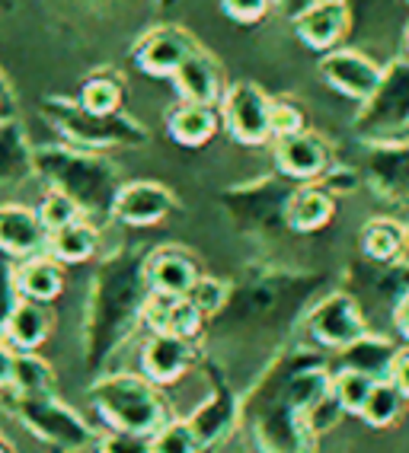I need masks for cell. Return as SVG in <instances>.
<instances>
[{
	"instance_id": "cell-6",
	"label": "cell",
	"mask_w": 409,
	"mask_h": 453,
	"mask_svg": "<svg viewBox=\"0 0 409 453\" xmlns=\"http://www.w3.org/2000/svg\"><path fill=\"white\" fill-rule=\"evenodd\" d=\"M87 399L112 431L157 434L173 418L160 389L141 373H103L93 380Z\"/></svg>"
},
{
	"instance_id": "cell-26",
	"label": "cell",
	"mask_w": 409,
	"mask_h": 453,
	"mask_svg": "<svg viewBox=\"0 0 409 453\" xmlns=\"http://www.w3.org/2000/svg\"><path fill=\"white\" fill-rule=\"evenodd\" d=\"M359 250L371 265H393L406 256V224L397 218H371L359 234Z\"/></svg>"
},
{
	"instance_id": "cell-31",
	"label": "cell",
	"mask_w": 409,
	"mask_h": 453,
	"mask_svg": "<svg viewBox=\"0 0 409 453\" xmlns=\"http://www.w3.org/2000/svg\"><path fill=\"white\" fill-rule=\"evenodd\" d=\"M17 288L19 297L33 303H51L65 291V268L58 265L51 256H35L17 265Z\"/></svg>"
},
{
	"instance_id": "cell-50",
	"label": "cell",
	"mask_w": 409,
	"mask_h": 453,
	"mask_svg": "<svg viewBox=\"0 0 409 453\" xmlns=\"http://www.w3.org/2000/svg\"><path fill=\"white\" fill-rule=\"evenodd\" d=\"M13 4H17V0H0V13H7V10H13Z\"/></svg>"
},
{
	"instance_id": "cell-14",
	"label": "cell",
	"mask_w": 409,
	"mask_h": 453,
	"mask_svg": "<svg viewBox=\"0 0 409 453\" xmlns=\"http://www.w3.org/2000/svg\"><path fill=\"white\" fill-rule=\"evenodd\" d=\"M317 71L333 93H339V96L349 99V103L361 105V103H368V96L377 89V83H381L384 65H377L374 58L365 55V51L345 49L343 45V49H336L320 58Z\"/></svg>"
},
{
	"instance_id": "cell-21",
	"label": "cell",
	"mask_w": 409,
	"mask_h": 453,
	"mask_svg": "<svg viewBox=\"0 0 409 453\" xmlns=\"http://www.w3.org/2000/svg\"><path fill=\"white\" fill-rule=\"evenodd\" d=\"M173 87H176L180 103L204 105V109H218L224 93H228V81H224L218 58L202 45L182 61V67L173 77Z\"/></svg>"
},
{
	"instance_id": "cell-18",
	"label": "cell",
	"mask_w": 409,
	"mask_h": 453,
	"mask_svg": "<svg viewBox=\"0 0 409 453\" xmlns=\"http://www.w3.org/2000/svg\"><path fill=\"white\" fill-rule=\"evenodd\" d=\"M272 160H275V173L279 179H288L295 186H313L327 176V170L333 166V150L317 131H304L295 138L275 141L272 147Z\"/></svg>"
},
{
	"instance_id": "cell-7",
	"label": "cell",
	"mask_w": 409,
	"mask_h": 453,
	"mask_svg": "<svg viewBox=\"0 0 409 453\" xmlns=\"http://www.w3.org/2000/svg\"><path fill=\"white\" fill-rule=\"evenodd\" d=\"M352 131L365 147L409 141V61L403 55L384 65L377 89L359 105Z\"/></svg>"
},
{
	"instance_id": "cell-37",
	"label": "cell",
	"mask_w": 409,
	"mask_h": 453,
	"mask_svg": "<svg viewBox=\"0 0 409 453\" xmlns=\"http://www.w3.org/2000/svg\"><path fill=\"white\" fill-rule=\"evenodd\" d=\"M189 300L196 303V310L208 319V323H214V319L224 313V307H228L230 281L214 278V275H202L196 281V288H192V294H189Z\"/></svg>"
},
{
	"instance_id": "cell-45",
	"label": "cell",
	"mask_w": 409,
	"mask_h": 453,
	"mask_svg": "<svg viewBox=\"0 0 409 453\" xmlns=\"http://www.w3.org/2000/svg\"><path fill=\"white\" fill-rule=\"evenodd\" d=\"M7 119H17V93L10 87L7 73L0 71V122H7Z\"/></svg>"
},
{
	"instance_id": "cell-39",
	"label": "cell",
	"mask_w": 409,
	"mask_h": 453,
	"mask_svg": "<svg viewBox=\"0 0 409 453\" xmlns=\"http://www.w3.org/2000/svg\"><path fill=\"white\" fill-rule=\"evenodd\" d=\"M154 453H202V444L192 434L189 421L173 415L164 428L154 434Z\"/></svg>"
},
{
	"instance_id": "cell-38",
	"label": "cell",
	"mask_w": 409,
	"mask_h": 453,
	"mask_svg": "<svg viewBox=\"0 0 409 453\" xmlns=\"http://www.w3.org/2000/svg\"><path fill=\"white\" fill-rule=\"evenodd\" d=\"M35 214H39L42 226H45V234H58V230H65V226L77 224V220H87L71 198H65L61 192H51V188L42 195Z\"/></svg>"
},
{
	"instance_id": "cell-1",
	"label": "cell",
	"mask_w": 409,
	"mask_h": 453,
	"mask_svg": "<svg viewBox=\"0 0 409 453\" xmlns=\"http://www.w3.org/2000/svg\"><path fill=\"white\" fill-rule=\"evenodd\" d=\"M333 389V367L323 355L304 345L275 351L240 399V421L259 453H311L304 415Z\"/></svg>"
},
{
	"instance_id": "cell-30",
	"label": "cell",
	"mask_w": 409,
	"mask_h": 453,
	"mask_svg": "<svg viewBox=\"0 0 409 453\" xmlns=\"http://www.w3.org/2000/svg\"><path fill=\"white\" fill-rule=\"evenodd\" d=\"M103 243V234H99V224L93 220H77V224L49 234V250L45 256L58 262V265H81V262H90L99 252Z\"/></svg>"
},
{
	"instance_id": "cell-3",
	"label": "cell",
	"mask_w": 409,
	"mask_h": 453,
	"mask_svg": "<svg viewBox=\"0 0 409 453\" xmlns=\"http://www.w3.org/2000/svg\"><path fill=\"white\" fill-rule=\"evenodd\" d=\"M144 256L138 250H115L93 272L87 310H83V365L99 373L135 339L144 323L148 281Z\"/></svg>"
},
{
	"instance_id": "cell-9",
	"label": "cell",
	"mask_w": 409,
	"mask_h": 453,
	"mask_svg": "<svg viewBox=\"0 0 409 453\" xmlns=\"http://www.w3.org/2000/svg\"><path fill=\"white\" fill-rule=\"evenodd\" d=\"M301 329L317 349L343 351L368 332V319L352 291H329L307 310Z\"/></svg>"
},
{
	"instance_id": "cell-4",
	"label": "cell",
	"mask_w": 409,
	"mask_h": 453,
	"mask_svg": "<svg viewBox=\"0 0 409 453\" xmlns=\"http://www.w3.org/2000/svg\"><path fill=\"white\" fill-rule=\"evenodd\" d=\"M35 176L81 208L93 224L112 220V204L122 192V176L109 157L93 150H77L71 144L35 147Z\"/></svg>"
},
{
	"instance_id": "cell-8",
	"label": "cell",
	"mask_w": 409,
	"mask_h": 453,
	"mask_svg": "<svg viewBox=\"0 0 409 453\" xmlns=\"http://www.w3.org/2000/svg\"><path fill=\"white\" fill-rule=\"evenodd\" d=\"M13 415L35 441L58 453H83L96 441L93 428L81 412H74L58 396L45 399H13Z\"/></svg>"
},
{
	"instance_id": "cell-52",
	"label": "cell",
	"mask_w": 409,
	"mask_h": 453,
	"mask_svg": "<svg viewBox=\"0 0 409 453\" xmlns=\"http://www.w3.org/2000/svg\"><path fill=\"white\" fill-rule=\"evenodd\" d=\"M0 453H10V450H7V447H4V444H0Z\"/></svg>"
},
{
	"instance_id": "cell-40",
	"label": "cell",
	"mask_w": 409,
	"mask_h": 453,
	"mask_svg": "<svg viewBox=\"0 0 409 453\" xmlns=\"http://www.w3.org/2000/svg\"><path fill=\"white\" fill-rule=\"evenodd\" d=\"M343 405L336 403V396H333V389H329L327 396L320 399V403H313L311 405V412L304 415V425H307V434L313 437V441H320L323 434H329V431L343 421Z\"/></svg>"
},
{
	"instance_id": "cell-15",
	"label": "cell",
	"mask_w": 409,
	"mask_h": 453,
	"mask_svg": "<svg viewBox=\"0 0 409 453\" xmlns=\"http://www.w3.org/2000/svg\"><path fill=\"white\" fill-rule=\"evenodd\" d=\"M291 188H279L272 179H262L256 186L246 188H234L228 192V204H230V218L240 230L253 236L272 234V230H288L285 226V202Z\"/></svg>"
},
{
	"instance_id": "cell-42",
	"label": "cell",
	"mask_w": 409,
	"mask_h": 453,
	"mask_svg": "<svg viewBox=\"0 0 409 453\" xmlns=\"http://www.w3.org/2000/svg\"><path fill=\"white\" fill-rule=\"evenodd\" d=\"M221 13L237 26H259L266 23L275 4L272 0H218Z\"/></svg>"
},
{
	"instance_id": "cell-47",
	"label": "cell",
	"mask_w": 409,
	"mask_h": 453,
	"mask_svg": "<svg viewBox=\"0 0 409 453\" xmlns=\"http://www.w3.org/2000/svg\"><path fill=\"white\" fill-rule=\"evenodd\" d=\"M10 373H13V351L0 342V389L10 387Z\"/></svg>"
},
{
	"instance_id": "cell-19",
	"label": "cell",
	"mask_w": 409,
	"mask_h": 453,
	"mask_svg": "<svg viewBox=\"0 0 409 453\" xmlns=\"http://www.w3.org/2000/svg\"><path fill=\"white\" fill-rule=\"evenodd\" d=\"M198 278H202V268H198L196 256L182 246H157L144 256V281L154 297H189Z\"/></svg>"
},
{
	"instance_id": "cell-36",
	"label": "cell",
	"mask_w": 409,
	"mask_h": 453,
	"mask_svg": "<svg viewBox=\"0 0 409 453\" xmlns=\"http://www.w3.org/2000/svg\"><path fill=\"white\" fill-rule=\"evenodd\" d=\"M269 128H272V141H285V138H295V134H304V131H311L307 128V112L288 96H272Z\"/></svg>"
},
{
	"instance_id": "cell-35",
	"label": "cell",
	"mask_w": 409,
	"mask_h": 453,
	"mask_svg": "<svg viewBox=\"0 0 409 453\" xmlns=\"http://www.w3.org/2000/svg\"><path fill=\"white\" fill-rule=\"evenodd\" d=\"M371 389H374V380L368 377H361L355 371H343V367H336L333 371V396L336 403L343 405L345 415H361L365 403H368Z\"/></svg>"
},
{
	"instance_id": "cell-22",
	"label": "cell",
	"mask_w": 409,
	"mask_h": 453,
	"mask_svg": "<svg viewBox=\"0 0 409 453\" xmlns=\"http://www.w3.org/2000/svg\"><path fill=\"white\" fill-rule=\"evenodd\" d=\"M49 250V234L42 226L35 208L26 204H0V256L19 262L45 256Z\"/></svg>"
},
{
	"instance_id": "cell-12",
	"label": "cell",
	"mask_w": 409,
	"mask_h": 453,
	"mask_svg": "<svg viewBox=\"0 0 409 453\" xmlns=\"http://www.w3.org/2000/svg\"><path fill=\"white\" fill-rule=\"evenodd\" d=\"M196 49H198V39L189 29H182L176 23H164L148 29V33L135 42L131 61H135V67L141 73H148V77L173 81L176 71L182 67V61Z\"/></svg>"
},
{
	"instance_id": "cell-17",
	"label": "cell",
	"mask_w": 409,
	"mask_h": 453,
	"mask_svg": "<svg viewBox=\"0 0 409 453\" xmlns=\"http://www.w3.org/2000/svg\"><path fill=\"white\" fill-rule=\"evenodd\" d=\"M297 42L304 49L317 51L320 58L343 49V42L352 33V10L345 0H313L291 19Z\"/></svg>"
},
{
	"instance_id": "cell-24",
	"label": "cell",
	"mask_w": 409,
	"mask_h": 453,
	"mask_svg": "<svg viewBox=\"0 0 409 453\" xmlns=\"http://www.w3.org/2000/svg\"><path fill=\"white\" fill-rule=\"evenodd\" d=\"M144 326L150 332H164V335H176L182 342H198L208 329V319L196 310V303L189 297L182 300H166V297H148L144 307Z\"/></svg>"
},
{
	"instance_id": "cell-28",
	"label": "cell",
	"mask_w": 409,
	"mask_h": 453,
	"mask_svg": "<svg viewBox=\"0 0 409 453\" xmlns=\"http://www.w3.org/2000/svg\"><path fill=\"white\" fill-rule=\"evenodd\" d=\"M221 128V115L218 109H204V105L176 103L166 112V134L182 147H204Z\"/></svg>"
},
{
	"instance_id": "cell-29",
	"label": "cell",
	"mask_w": 409,
	"mask_h": 453,
	"mask_svg": "<svg viewBox=\"0 0 409 453\" xmlns=\"http://www.w3.org/2000/svg\"><path fill=\"white\" fill-rule=\"evenodd\" d=\"M51 332V313L45 303H33V300H19V307L13 310L4 332V345L10 351H35L42 342L49 339Z\"/></svg>"
},
{
	"instance_id": "cell-44",
	"label": "cell",
	"mask_w": 409,
	"mask_h": 453,
	"mask_svg": "<svg viewBox=\"0 0 409 453\" xmlns=\"http://www.w3.org/2000/svg\"><path fill=\"white\" fill-rule=\"evenodd\" d=\"M390 383L397 387V393L409 403V349H400V355H397V361H393Z\"/></svg>"
},
{
	"instance_id": "cell-13",
	"label": "cell",
	"mask_w": 409,
	"mask_h": 453,
	"mask_svg": "<svg viewBox=\"0 0 409 453\" xmlns=\"http://www.w3.org/2000/svg\"><path fill=\"white\" fill-rule=\"evenodd\" d=\"M361 182L390 208H409V141L371 144L361 160Z\"/></svg>"
},
{
	"instance_id": "cell-10",
	"label": "cell",
	"mask_w": 409,
	"mask_h": 453,
	"mask_svg": "<svg viewBox=\"0 0 409 453\" xmlns=\"http://www.w3.org/2000/svg\"><path fill=\"white\" fill-rule=\"evenodd\" d=\"M198 371L204 373V383H208V396L204 403L196 405V412L189 415V428L198 437L202 450H212L237 428L240 421V396L230 387V377L214 357H202L198 361Z\"/></svg>"
},
{
	"instance_id": "cell-34",
	"label": "cell",
	"mask_w": 409,
	"mask_h": 453,
	"mask_svg": "<svg viewBox=\"0 0 409 453\" xmlns=\"http://www.w3.org/2000/svg\"><path fill=\"white\" fill-rule=\"evenodd\" d=\"M403 403H406V399L397 393V387H393L390 380L374 383V389H371V396H368V403H365V409H361L359 418L365 421L368 428H390L393 421L400 418Z\"/></svg>"
},
{
	"instance_id": "cell-49",
	"label": "cell",
	"mask_w": 409,
	"mask_h": 453,
	"mask_svg": "<svg viewBox=\"0 0 409 453\" xmlns=\"http://www.w3.org/2000/svg\"><path fill=\"white\" fill-rule=\"evenodd\" d=\"M403 58L409 61V19H406V26H403Z\"/></svg>"
},
{
	"instance_id": "cell-48",
	"label": "cell",
	"mask_w": 409,
	"mask_h": 453,
	"mask_svg": "<svg viewBox=\"0 0 409 453\" xmlns=\"http://www.w3.org/2000/svg\"><path fill=\"white\" fill-rule=\"evenodd\" d=\"M275 4V10H279L282 17H288V19H295L297 13H301L304 7H311L313 0H272Z\"/></svg>"
},
{
	"instance_id": "cell-20",
	"label": "cell",
	"mask_w": 409,
	"mask_h": 453,
	"mask_svg": "<svg viewBox=\"0 0 409 453\" xmlns=\"http://www.w3.org/2000/svg\"><path fill=\"white\" fill-rule=\"evenodd\" d=\"M198 361L202 355L196 342H182L164 332H150L148 342L141 345V377L154 383L157 389L180 383L192 367H198Z\"/></svg>"
},
{
	"instance_id": "cell-2",
	"label": "cell",
	"mask_w": 409,
	"mask_h": 453,
	"mask_svg": "<svg viewBox=\"0 0 409 453\" xmlns=\"http://www.w3.org/2000/svg\"><path fill=\"white\" fill-rule=\"evenodd\" d=\"M320 297V278L288 268H259L243 281L230 284L228 307L214 323H208V329L246 349L269 345L282 351L285 335L304 323L307 310Z\"/></svg>"
},
{
	"instance_id": "cell-32",
	"label": "cell",
	"mask_w": 409,
	"mask_h": 453,
	"mask_svg": "<svg viewBox=\"0 0 409 453\" xmlns=\"http://www.w3.org/2000/svg\"><path fill=\"white\" fill-rule=\"evenodd\" d=\"M7 389H13V399L55 396V371L35 351H19V355L13 351V373Z\"/></svg>"
},
{
	"instance_id": "cell-23",
	"label": "cell",
	"mask_w": 409,
	"mask_h": 453,
	"mask_svg": "<svg viewBox=\"0 0 409 453\" xmlns=\"http://www.w3.org/2000/svg\"><path fill=\"white\" fill-rule=\"evenodd\" d=\"M397 355H400V349H397V342H393L390 335L365 332V335H361L359 342H352L349 349L336 351V367L355 371L374 383H384V380H390Z\"/></svg>"
},
{
	"instance_id": "cell-16",
	"label": "cell",
	"mask_w": 409,
	"mask_h": 453,
	"mask_svg": "<svg viewBox=\"0 0 409 453\" xmlns=\"http://www.w3.org/2000/svg\"><path fill=\"white\" fill-rule=\"evenodd\" d=\"M176 211H180V198L173 195V188L154 179H135V182H125L115 198L112 220L131 230H144V226L164 224Z\"/></svg>"
},
{
	"instance_id": "cell-11",
	"label": "cell",
	"mask_w": 409,
	"mask_h": 453,
	"mask_svg": "<svg viewBox=\"0 0 409 453\" xmlns=\"http://www.w3.org/2000/svg\"><path fill=\"white\" fill-rule=\"evenodd\" d=\"M269 109H272V96L259 83L237 81V83H228V93H224L221 105H218V115H221L224 131L237 144L262 147L272 141Z\"/></svg>"
},
{
	"instance_id": "cell-51",
	"label": "cell",
	"mask_w": 409,
	"mask_h": 453,
	"mask_svg": "<svg viewBox=\"0 0 409 453\" xmlns=\"http://www.w3.org/2000/svg\"><path fill=\"white\" fill-rule=\"evenodd\" d=\"M406 256H409V220H406Z\"/></svg>"
},
{
	"instance_id": "cell-5",
	"label": "cell",
	"mask_w": 409,
	"mask_h": 453,
	"mask_svg": "<svg viewBox=\"0 0 409 453\" xmlns=\"http://www.w3.org/2000/svg\"><path fill=\"white\" fill-rule=\"evenodd\" d=\"M42 119L61 134V141L77 150H138L150 141V131L128 112L119 115H93L81 109L77 99L45 96L42 99Z\"/></svg>"
},
{
	"instance_id": "cell-41",
	"label": "cell",
	"mask_w": 409,
	"mask_h": 453,
	"mask_svg": "<svg viewBox=\"0 0 409 453\" xmlns=\"http://www.w3.org/2000/svg\"><path fill=\"white\" fill-rule=\"evenodd\" d=\"M96 453H154V434L109 428L103 437H96Z\"/></svg>"
},
{
	"instance_id": "cell-46",
	"label": "cell",
	"mask_w": 409,
	"mask_h": 453,
	"mask_svg": "<svg viewBox=\"0 0 409 453\" xmlns=\"http://www.w3.org/2000/svg\"><path fill=\"white\" fill-rule=\"evenodd\" d=\"M390 326H393V332H397V335L409 345V294L397 303V307H393Z\"/></svg>"
},
{
	"instance_id": "cell-27",
	"label": "cell",
	"mask_w": 409,
	"mask_h": 453,
	"mask_svg": "<svg viewBox=\"0 0 409 453\" xmlns=\"http://www.w3.org/2000/svg\"><path fill=\"white\" fill-rule=\"evenodd\" d=\"M35 176V147L19 119L0 122V186H23Z\"/></svg>"
},
{
	"instance_id": "cell-25",
	"label": "cell",
	"mask_w": 409,
	"mask_h": 453,
	"mask_svg": "<svg viewBox=\"0 0 409 453\" xmlns=\"http://www.w3.org/2000/svg\"><path fill=\"white\" fill-rule=\"evenodd\" d=\"M336 218V198L323 186H295L285 202V226L291 234H320Z\"/></svg>"
},
{
	"instance_id": "cell-53",
	"label": "cell",
	"mask_w": 409,
	"mask_h": 453,
	"mask_svg": "<svg viewBox=\"0 0 409 453\" xmlns=\"http://www.w3.org/2000/svg\"><path fill=\"white\" fill-rule=\"evenodd\" d=\"M406 4H409V0H406Z\"/></svg>"
},
{
	"instance_id": "cell-33",
	"label": "cell",
	"mask_w": 409,
	"mask_h": 453,
	"mask_svg": "<svg viewBox=\"0 0 409 453\" xmlns=\"http://www.w3.org/2000/svg\"><path fill=\"white\" fill-rule=\"evenodd\" d=\"M77 103L81 109L93 115H119L125 112V83L119 73L99 71L90 73L87 81L81 83V93H77Z\"/></svg>"
},
{
	"instance_id": "cell-43",
	"label": "cell",
	"mask_w": 409,
	"mask_h": 453,
	"mask_svg": "<svg viewBox=\"0 0 409 453\" xmlns=\"http://www.w3.org/2000/svg\"><path fill=\"white\" fill-rule=\"evenodd\" d=\"M19 288H17V265L10 259L0 256V342H4V332H7V323L13 310L19 307Z\"/></svg>"
}]
</instances>
